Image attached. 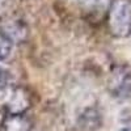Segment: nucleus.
Masks as SVG:
<instances>
[{
	"instance_id": "f257e3e1",
	"label": "nucleus",
	"mask_w": 131,
	"mask_h": 131,
	"mask_svg": "<svg viewBox=\"0 0 131 131\" xmlns=\"http://www.w3.org/2000/svg\"><path fill=\"white\" fill-rule=\"evenodd\" d=\"M107 28L117 38L131 36V0H113L107 10Z\"/></svg>"
},
{
	"instance_id": "20e7f679",
	"label": "nucleus",
	"mask_w": 131,
	"mask_h": 131,
	"mask_svg": "<svg viewBox=\"0 0 131 131\" xmlns=\"http://www.w3.org/2000/svg\"><path fill=\"white\" fill-rule=\"evenodd\" d=\"M12 46H13V41L5 33L0 31V62L9 57L10 51H12Z\"/></svg>"
},
{
	"instance_id": "7ed1b4c3",
	"label": "nucleus",
	"mask_w": 131,
	"mask_h": 131,
	"mask_svg": "<svg viewBox=\"0 0 131 131\" xmlns=\"http://www.w3.org/2000/svg\"><path fill=\"white\" fill-rule=\"evenodd\" d=\"M33 121L25 114H5L0 122V131H31Z\"/></svg>"
},
{
	"instance_id": "39448f33",
	"label": "nucleus",
	"mask_w": 131,
	"mask_h": 131,
	"mask_svg": "<svg viewBox=\"0 0 131 131\" xmlns=\"http://www.w3.org/2000/svg\"><path fill=\"white\" fill-rule=\"evenodd\" d=\"M8 79H9V75H8V72H7L4 68L0 67V88H2V86H4V85H7Z\"/></svg>"
},
{
	"instance_id": "f03ea898",
	"label": "nucleus",
	"mask_w": 131,
	"mask_h": 131,
	"mask_svg": "<svg viewBox=\"0 0 131 131\" xmlns=\"http://www.w3.org/2000/svg\"><path fill=\"white\" fill-rule=\"evenodd\" d=\"M31 106V93L20 85H4L0 88V109L5 114H25Z\"/></svg>"
}]
</instances>
